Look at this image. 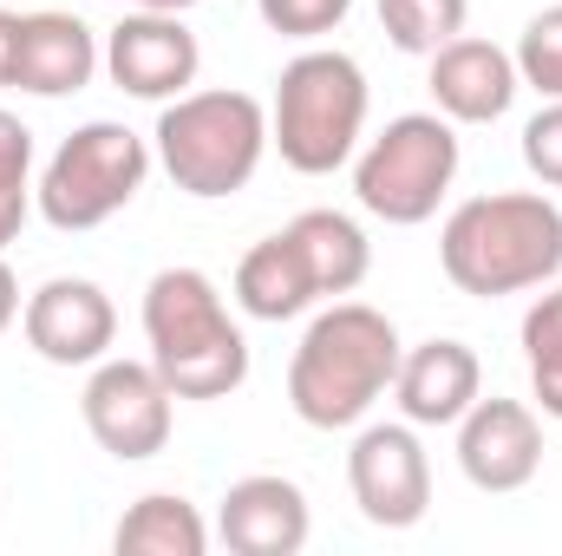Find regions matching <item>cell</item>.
<instances>
[{"instance_id":"obj_1","label":"cell","mask_w":562,"mask_h":556,"mask_svg":"<svg viewBox=\"0 0 562 556\" xmlns=\"http://www.w3.org/2000/svg\"><path fill=\"white\" fill-rule=\"evenodd\" d=\"M400 327L367 301H334L307 321L288 360V407L314 432H347L373 413L400 380Z\"/></svg>"},{"instance_id":"obj_2","label":"cell","mask_w":562,"mask_h":556,"mask_svg":"<svg viewBox=\"0 0 562 556\" xmlns=\"http://www.w3.org/2000/svg\"><path fill=\"white\" fill-rule=\"evenodd\" d=\"M438 263L458 294L497 301L562 276V203L543 190H491L445 216Z\"/></svg>"},{"instance_id":"obj_3","label":"cell","mask_w":562,"mask_h":556,"mask_svg":"<svg viewBox=\"0 0 562 556\" xmlns=\"http://www.w3.org/2000/svg\"><path fill=\"white\" fill-rule=\"evenodd\" d=\"M150 367L177 400H229L249 380V341L203 269H157L144 288Z\"/></svg>"},{"instance_id":"obj_4","label":"cell","mask_w":562,"mask_h":556,"mask_svg":"<svg viewBox=\"0 0 562 556\" xmlns=\"http://www.w3.org/2000/svg\"><path fill=\"white\" fill-rule=\"evenodd\" d=\"M150 151L183 197H203V203L236 197V190H249V177L269 157V105L236 86L183 92L164 105Z\"/></svg>"},{"instance_id":"obj_5","label":"cell","mask_w":562,"mask_h":556,"mask_svg":"<svg viewBox=\"0 0 562 556\" xmlns=\"http://www.w3.org/2000/svg\"><path fill=\"white\" fill-rule=\"evenodd\" d=\"M367 138V73L340 46H307L281 66L276 105H269V144L288 170L301 177H334L353 164Z\"/></svg>"},{"instance_id":"obj_6","label":"cell","mask_w":562,"mask_h":556,"mask_svg":"<svg viewBox=\"0 0 562 556\" xmlns=\"http://www.w3.org/2000/svg\"><path fill=\"white\" fill-rule=\"evenodd\" d=\"M458 125L445 112H400L380 138L353 151V197L393 230H419L458 184Z\"/></svg>"},{"instance_id":"obj_7","label":"cell","mask_w":562,"mask_h":556,"mask_svg":"<svg viewBox=\"0 0 562 556\" xmlns=\"http://www.w3.org/2000/svg\"><path fill=\"white\" fill-rule=\"evenodd\" d=\"M150 157H157V151H150L132 125L92 119V125H79L72 138L46 157L40 184H33V203H40V216H46L53 230H66V236L99 230V223H112L119 210L138 203L144 177H150Z\"/></svg>"},{"instance_id":"obj_8","label":"cell","mask_w":562,"mask_h":556,"mask_svg":"<svg viewBox=\"0 0 562 556\" xmlns=\"http://www.w3.org/2000/svg\"><path fill=\"white\" fill-rule=\"evenodd\" d=\"M79 413H86V432L99 438V452H112L119 465H144V458H157V452L170 445L177 393L164 387V374H157L150 360L105 354V360L86 374Z\"/></svg>"},{"instance_id":"obj_9","label":"cell","mask_w":562,"mask_h":556,"mask_svg":"<svg viewBox=\"0 0 562 556\" xmlns=\"http://www.w3.org/2000/svg\"><path fill=\"white\" fill-rule=\"evenodd\" d=\"M347 491L360 504V518L373 531H413L431 511V458L419 445L413 419H386V425H360L353 452H347Z\"/></svg>"},{"instance_id":"obj_10","label":"cell","mask_w":562,"mask_h":556,"mask_svg":"<svg viewBox=\"0 0 562 556\" xmlns=\"http://www.w3.org/2000/svg\"><path fill=\"white\" fill-rule=\"evenodd\" d=\"M105 73L119 92L170 105L196 86L203 73V46L183 26V13H157V7H132L112 33H105Z\"/></svg>"},{"instance_id":"obj_11","label":"cell","mask_w":562,"mask_h":556,"mask_svg":"<svg viewBox=\"0 0 562 556\" xmlns=\"http://www.w3.org/2000/svg\"><path fill=\"white\" fill-rule=\"evenodd\" d=\"M20 334L46 367H99L119 341V308L99 281L53 276L40 281L20 308Z\"/></svg>"},{"instance_id":"obj_12","label":"cell","mask_w":562,"mask_h":556,"mask_svg":"<svg viewBox=\"0 0 562 556\" xmlns=\"http://www.w3.org/2000/svg\"><path fill=\"white\" fill-rule=\"evenodd\" d=\"M458 471L491 498L524 491L543 471V419H537V407L477 393V407L458 419Z\"/></svg>"},{"instance_id":"obj_13","label":"cell","mask_w":562,"mask_h":556,"mask_svg":"<svg viewBox=\"0 0 562 556\" xmlns=\"http://www.w3.org/2000/svg\"><path fill=\"white\" fill-rule=\"evenodd\" d=\"M216 537L236 556H301L314 537L307 491L281 471H249L216 504Z\"/></svg>"},{"instance_id":"obj_14","label":"cell","mask_w":562,"mask_h":556,"mask_svg":"<svg viewBox=\"0 0 562 556\" xmlns=\"http://www.w3.org/2000/svg\"><path fill=\"white\" fill-rule=\"evenodd\" d=\"M99 66H105V46L79 13H59V7L20 13L13 86L26 99H72V92H86L99 79Z\"/></svg>"},{"instance_id":"obj_15","label":"cell","mask_w":562,"mask_h":556,"mask_svg":"<svg viewBox=\"0 0 562 556\" xmlns=\"http://www.w3.org/2000/svg\"><path fill=\"white\" fill-rule=\"evenodd\" d=\"M524 79H517V59L497 46V40H477V33H458L431 53V99L451 125H497L510 105H517Z\"/></svg>"},{"instance_id":"obj_16","label":"cell","mask_w":562,"mask_h":556,"mask_svg":"<svg viewBox=\"0 0 562 556\" xmlns=\"http://www.w3.org/2000/svg\"><path fill=\"white\" fill-rule=\"evenodd\" d=\"M484 393V360L471 341H419L400 354V380H393V400L413 425H458V419L477 407Z\"/></svg>"},{"instance_id":"obj_17","label":"cell","mask_w":562,"mask_h":556,"mask_svg":"<svg viewBox=\"0 0 562 556\" xmlns=\"http://www.w3.org/2000/svg\"><path fill=\"white\" fill-rule=\"evenodd\" d=\"M314 301H321V288H314V269H307L294 230L262 236V243L236 263V308H243L249 321H294V314H307Z\"/></svg>"},{"instance_id":"obj_18","label":"cell","mask_w":562,"mask_h":556,"mask_svg":"<svg viewBox=\"0 0 562 556\" xmlns=\"http://www.w3.org/2000/svg\"><path fill=\"white\" fill-rule=\"evenodd\" d=\"M288 230H294V243H301V256L314 269L321 301L353 294L360 281L373 276V243H367V230L353 216H340V210H301Z\"/></svg>"},{"instance_id":"obj_19","label":"cell","mask_w":562,"mask_h":556,"mask_svg":"<svg viewBox=\"0 0 562 556\" xmlns=\"http://www.w3.org/2000/svg\"><path fill=\"white\" fill-rule=\"evenodd\" d=\"M112 551L119 556H203L210 551V524L190 498L177 491H144L138 504L119 518L112 531Z\"/></svg>"},{"instance_id":"obj_20","label":"cell","mask_w":562,"mask_h":556,"mask_svg":"<svg viewBox=\"0 0 562 556\" xmlns=\"http://www.w3.org/2000/svg\"><path fill=\"white\" fill-rule=\"evenodd\" d=\"M524 367H530L537 413L562 419V281H543V294L524 314Z\"/></svg>"},{"instance_id":"obj_21","label":"cell","mask_w":562,"mask_h":556,"mask_svg":"<svg viewBox=\"0 0 562 556\" xmlns=\"http://www.w3.org/2000/svg\"><path fill=\"white\" fill-rule=\"evenodd\" d=\"M471 20V0H380V26L400 53L431 59L445 40H458Z\"/></svg>"},{"instance_id":"obj_22","label":"cell","mask_w":562,"mask_h":556,"mask_svg":"<svg viewBox=\"0 0 562 556\" xmlns=\"http://www.w3.org/2000/svg\"><path fill=\"white\" fill-rule=\"evenodd\" d=\"M33 216V132L0 105V249Z\"/></svg>"},{"instance_id":"obj_23","label":"cell","mask_w":562,"mask_h":556,"mask_svg":"<svg viewBox=\"0 0 562 556\" xmlns=\"http://www.w3.org/2000/svg\"><path fill=\"white\" fill-rule=\"evenodd\" d=\"M510 59H517V79H524L530 92L562 99V0L524 20V33H517V53H510Z\"/></svg>"},{"instance_id":"obj_24","label":"cell","mask_w":562,"mask_h":556,"mask_svg":"<svg viewBox=\"0 0 562 556\" xmlns=\"http://www.w3.org/2000/svg\"><path fill=\"white\" fill-rule=\"evenodd\" d=\"M256 13L281 40H321V33H334L353 13V0H256Z\"/></svg>"},{"instance_id":"obj_25","label":"cell","mask_w":562,"mask_h":556,"mask_svg":"<svg viewBox=\"0 0 562 556\" xmlns=\"http://www.w3.org/2000/svg\"><path fill=\"white\" fill-rule=\"evenodd\" d=\"M524 164L543 190H562V99H543V112L524 125Z\"/></svg>"},{"instance_id":"obj_26","label":"cell","mask_w":562,"mask_h":556,"mask_svg":"<svg viewBox=\"0 0 562 556\" xmlns=\"http://www.w3.org/2000/svg\"><path fill=\"white\" fill-rule=\"evenodd\" d=\"M13 53H20V13L0 7V86H13Z\"/></svg>"},{"instance_id":"obj_27","label":"cell","mask_w":562,"mask_h":556,"mask_svg":"<svg viewBox=\"0 0 562 556\" xmlns=\"http://www.w3.org/2000/svg\"><path fill=\"white\" fill-rule=\"evenodd\" d=\"M20 308H26V301H20V276H13V269H7V256H0V334L20 321Z\"/></svg>"},{"instance_id":"obj_28","label":"cell","mask_w":562,"mask_h":556,"mask_svg":"<svg viewBox=\"0 0 562 556\" xmlns=\"http://www.w3.org/2000/svg\"><path fill=\"white\" fill-rule=\"evenodd\" d=\"M132 7H157V13H190L196 0H132Z\"/></svg>"},{"instance_id":"obj_29","label":"cell","mask_w":562,"mask_h":556,"mask_svg":"<svg viewBox=\"0 0 562 556\" xmlns=\"http://www.w3.org/2000/svg\"><path fill=\"white\" fill-rule=\"evenodd\" d=\"M119 7H125V0H119Z\"/></svg>"}]
</instances>
